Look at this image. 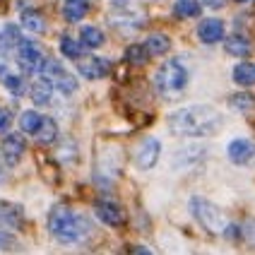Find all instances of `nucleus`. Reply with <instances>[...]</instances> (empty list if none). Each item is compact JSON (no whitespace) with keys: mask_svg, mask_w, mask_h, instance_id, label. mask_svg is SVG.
Here are the masks:
<instances>
[{"mask_svg":"<svg viewBox=\"0 0 255 255\" xmlns=\"http://www.w3.org/2000/svg\"><path fill=\"white\" fill-rule=\"evenodd\" d=\"M166 126L173 135L181 137H205V135H214L224 126V116L219 114L214 106H205V104H193L169 114Z\"/></svg>","mask_w":255,"mask_h":255,"instance_id":"1","label":"nucleus"},{"mask_svg":"<svg viewBox=\"0 0 255 255\" xmlns=\"http://www.w3.org/2000/svg\"><path fill=\"white\" fill-rule=\"evenodd\" d=\"M48 229L58 243H80L92 231L89 219L65 205H56L48 214Z\"/></svg>","mask_w":255,"mask_h":255,"instance_id":"2","label":"nucleus"},{"mask_svg":"<svg viewBox=\"0 0 255 255\" xmlns=\"http://www.w3.org/2000/svg\"><path fill=\"white\" fill-rule=\"evenodd\" d=\"M190 82V72L185 68L178 58H171V60H164L161 68L156 70L154 75V85L159 89L161 97L166 99H176L185 92V87Z\"/></svg>","mask_w":255,"mask_h":255,"instance_id":"3","label":"nucleus"},{"mask_svg":"<svg viewBox=\"0 0 255 255\" xmlns=\"http://www.w3.org/2000/svg\"><path fill=\"white\" fill-rule=\"evenodd\" d=\"M188 207H190V214L195 217V222L210 234H224V229L229 227V219L224 217V212L210 200L195 195V198H190Z\"/></svg>","mask_w":255,"mask_h":255,"instance_id":"4","label":"nucleus"},{"mask_svg":"<svg viewBox=\"0 0 255 255\" xmlns=\"http://www.w3.org/2000/svg\"><path fill=\"white\" fill-rule=\"evenodd\" d=\"M41 75L48 77V80L53 82V87H56L60 94H65V97H72V94L77 92V80H75V75H70V72L60 65V60H56V58H46Z\"/></svg>","mask_w":255,"mask_h":255,"instance_id":"5","label":"nucleus"},{"mask_svg":"<svg viewBox=\"0 0 255 255\" xmlns=\"http://www.w3.org/2000/svg\"><path fill=\"white\" fill-rule=\"evenodd\" d=\"M14 53H17V63H19V68H22L24 72H29V75H41L43 63H46V56H43V51L34 41L22 39Z\"/></svg>","mask_w":255,"mask_h":255,"instance_id":"6","label":"nucleus"},{"mask_svg":"<svg viewBox=\"0 0 255 255\" xmlns=\"http://www.w3.org/2000/svg\"><path fill=\"white\" fill-rule=\"evenodd\" d=\"M111 70H114V63L101 56L80 58V60H77V72H80L82 77H87V80H101V77L111 75Z\"/></svg>","mask_w":255,"mask_h":255,"instance_id":"7","label":"nucleus"},{"mask_svg":"<svg viewBox=\"0 0 255 255\" xmlns=\"http://www.w3.org/2000/svg\"><path fill=\"white\" fill-rule=\"evenodd\" d=\"M94 212L106 227H123L126 224V210L114 200H97Z\"/></svg>","mask_w":255,"mask_h":255,"instance_id":"8","label":"nucleus"},{"mask_svg":"<svg viewBox=\"0 0 255 255\" xmlns=\"http://www.w3.org/2000/svg\"><path fill=\"white\" fill-rule=\"evenodd\" d=\"M198 39H200V43H207V46H214V43L224 41V39H227L224 22L217 19V17H205L198 24Z\"/></svg>","mask_w":255,"mask_h":255,"instance_id":"9","label":"nucleus"},{"mask_svg":"<svg viewBox=\"0 0 255 255\" xmlns=\"http://www.w3.org/2000/svg\"><path fill=\"white\" fill-rule=\"evenodd\" d=\"M227 156H229V161H234V164H239V166L253 164L255 161V142L246 140V137L231 140L227 147Z\"/></svg>","mask_w":255,"mask_h":255,"instance_id":"10","label":"nucleus"},{"mask_svg":"<svg viewBox=\"0 0 255 255\" xmlns=\"http://www.w3.org/2000/svg\"><path fill=\"white\" fill-rule=\"evenodd\" d=\"M159 154H161V142L156 137H144L135 152V161L142 171H149L154 169V164L159 161Z\"/></svg>","mask_w":255,"mask_h":255,"instance_id":"11","label":"nucleus"},{"mask_svg":"<svg viewBox=\"0 0 255 255\" xmlns=\"http://www.w3.org/2000/svg\"><path fill=\"white\" fill-rule=\"evenodd\" d=\"M24 149H27L24 137L17 135V132L5 135V140H2V144H0V154H2V159H5V164H10V166H14V164L22 159Z\"/></svg>","mask_w":255,"mask_h":255,"instance_id":"12","label":"nucleus"},{"mask_svg":"<svg viewBox=\"0 0 255 255\" xmlns=\"http://www.w3.org/2000/svg\"><path fill=\"white\" fill-rule=\"evenodd\" d=\"M24 222V212L14 202H0V229H19Z\"/></svg>","mask_w":255,"mask_h":255,"instance_id":"13","label":"nucleus"},{"mask_svg":"<svg viewBox=\"0 0 255 255\" xmlns=\"http://www.w3.org/2000/svg\"><path fill=\"white\" fill-rule=\"evenodd\" d=\"M29 97H31V101H34L36 106L51 104V99H53V82H51L48 77L34 80V85H31V89H29Z\"/></svg>","mask_w":255,"mask_h":255,"instance_id":"14","label":"nucleus"},{"mask_svg":"<svg viewBox=\"0 0 255 255\" xmlns=\"http://www.w3.org/2000/svg\"><path fill=\"white\" fill-rule=\"evenodd\" d=\"M224 48H227L229 56L234 58H246L251 56V51H253V43L248 36H243V34H231L224 39Z\"/></svg>","mask_w":255,"mask_h":255,"instance_id":"15","label":"nucleus"},{"mask_svg":"<svg viewBox=\"0 0 255 255\" xmlns=\"http://www.w3.org/2000/svg\"><path fill=\"white\" fill-rule=\"evenodd\" d=\"M89 12V0H65L63 2V17L75 24V22H82Z\"/></svg>","mask_w":255,"mask_h":255,"instance_id":"16","label":"nucleus"},{"mask_svg":"<svg viewBox=\"0 0 255 255\" xmlns=\"http://www.w3.org/2000/svg\"><path fill=\"white\" fill-rule=\"evenodd\" d=\"M0 82L7 87V92H10L12 97H17V99L24 94V80L14 70H10L7 65H0Z\"/></svg>","mask_w":255,"mask_h":255,"instance_id":"17","label":"nucleus"},{"mask_svg":"<svg viewBox=\"0 0 255 255\" xmlns=\"http://www.w3.org/2000/svg\"><path fill=\"white\" fill-rule=\"evenodd\" d=\"M19 41H22V36H19L17 27L7 24V27L0 31V56H10L12 51H17Z\"/></svg>","mask_w":255,"mask_h":255,"instance_id":"18","label":"nucleus"},{"mask_svg":"<svg viewBox=\"0 0 255 255\" xmlns=\"http://www.w3.org/2000/svg\"><path fill=\"white\" fill-rule=\"evenodd\" d=\"M147 51H149V56H166L171 51V39L166 34H161V31H154V34H149L147 36Z\"/></svg>","mask_w":255,"mask_h":255,"instance_id":"19","label":"nucleus"},{"mask_svg":"<svg viewBox=\"0 0 255 255\" xmlns=\"http://www.w3.org/2000/svg\"><path fill=\"white\" fill-rule=\"evenodd\" d=\"M234 82L239 87H255V63L243 60L234 68Z\"/></svg>","mask_w":255,"mask_h":255,"instance_id":"20","label":"nucleus"},{"mask_svg":"<svg viewBox=\"0 0 255 255\" xmlns=\"http://www.w3.org/2000/svg\"><path fill=\"white\" fill-rule=\"evenodd\" d=\"M85 43L77 41L75 36H63L60 39V53L65 58H70V60H80V58L85 56Z\"/></svg>","mask_w":255,"mask_h":255,"instance_id":"21","label":"nucleus"},{"mask_svg":"<svg viewBox=\"0 0 255 255\" xmlns=\"http://www.w3.org/2000/svg\"><path fill=\"white\" fill-rule=\"evenodd\" d=\"M80 41L85 43L87 48H101L104 43H106V36H104V31H101L99 27H82V31H80Z\"/></svg>","mask_w":255,"mask_h":255,"instance_id":"22","label":"nucleus"},{"mask_svg":"<svg viewBox=\"0 0 255 255\" xmlns=\"http://www.w3.org/2000/svg\"><path fill=\"white\" fill-rule=\"evenodd\" d=\"M200 10H202L200 0H176V5H173V12L181 19H195L200 17Z\"/></svg>","mask_w":255,"mask_h":255,"instance_id":"23","label":"nucleus"},{"mask_svg":"<svg viewBox=\"0 0 255 255\" xmlns=\"http://www.w3.org/2000/svg\"><path fill=\"white\" fill-rule=\"evenodd\" d=\"M39 144H53L58 140V126L53 118H43L41 121V128H39V132L34 135Z\"/></svg>","mask_w":255,"mask_h":255,"instance_id":"24","label":"nucleus"},{"mask_svg":"<svg viewBox=\"0 0 255 255\" xmlns=\"http://www.w3.org/2000/svg\"><path fill=\"white\" fill-rule=\"evenodd\" d=\"M22 27L31 31V34H43L46 31V19L41 17V12L27 10V12H22Z\"/></svg>","mask_w":255,"mask_h":255,"instance_id":"25","label":"nucleus"},{"mask_svg":"<svg viewBox=\"0 0 255 255\" xmlns=\"http://www.w3.org/2000/svg\"><path fill=\"white\" fill-rule=\"evenodd\" d=\"M229 106H231L234 111H239V114H248V111L255 109V97L248 94V92H236V94L229 99Z\"/></svg>","mask_w":255,"mask_h":255,"instance_id":"26","label":"nucleus"},{"mask_svg":"<svg viewBox=\"0 0 255 255\" xmlns=\"http://www.w3.org/2000/svg\"><path fill=\"white\" fill-rule=\"evenodd\" d=\"M41 121H43L41 114H36V111H24V114H22V118H19V126H22V130H24V132H29V135H36V132H39V128H41Z\"/></svg>","mask_w":255,"mask_h":255,"instance_id":"27","label":"nucleus"},{"mask_svg":"<svg viewBox=\"0 0 255 255\" xmlns=\"http://www.w3.org/2000/svg\"><path fill=\"white\" fill-rule=\"evenodd\" d=\"M126 60L128 63H132V65H147V60H149V51H147V46L132 43V46L126 51Z\"/></svg>","mask_w":255,"mask_h":255,"instance_id":"28","label":"nucleus"},{"mask_svg":"<svg viewBox=\"0 0 255 255\" xmlns=\"http://www.w3.org/2000/svg\"><path fill=\"white\" fill-rule=\"evenodd\" d=\"M14 236L10 234V229H0V251H14Z\"/></svg>","mask_w":255,"mask_h":255,"instance_id":"29","label":"nucleus"},{"mask_svg":"<svg viewBox=\"0 0 255 255\" xmlns=\"http://www.w3.org/2000/svg\"><path fill=\"white\" fill-rule=\"evenodd\" d=\"M241 239H246L248 246L255 248V219H248V222L241 227Z\"/></svg>","mask_w":255,"mask_h":255,"instance_id":"30","label":"nucleus"},{"mask_svg":"<svg viewBox=\"0 0 255 255\" xmlns=\"http://www.w3.org/2000/svg\"><path fill=\"white\" fill-rule=\"evenodd\" d=\"M12 126V114L7 109H0V132H7Z\"/></svg>","mask_w":255,"mask_h":255,"instance_id":"31","label":"nucleus"},{"mask_svg":"<svg viewBox=\"0 0 255 255\" xmlns=\"http://www.w3.org/2000/svg\"><path fill=\"white\" fill-rule=\"evenodd\" d=\"M202 5H205L207 10H222V7L227 5V0H202Z\"/></svg>","mask_w":255,"mask_h":255,"instance_id":"32","label":"nucleus"},{"mask_svg":"<svg viewBox=\"0 0 255 255\" xmlns=\"http://www.w3.org/2000/svg\"><path fill=\"white\" fill-rule=\"evenodd\" d=\"M5 181V169H2V164H0V183Z\"/></svg>","mask_w":255,"mask_h":255,"instance_id":"33","label":"nucleus"},{"mask_svg":"<svg viewBox=\"0 0 255 255\" xmlns=\"http://www.w3.org/2000/svg\"><path fill=\"white\" fill-rule=\"evenodd\" d=\"M116 2H118V5H123V2H126V0H116Z\"/></svg>","mask_w":255,"mask_h":255,"instance_id":"34","label":"nucleus"},{"mask_svg":"<svg viewBox=\"0 0 255 255\" xmlns=\"http://www.w3.org/2000/svg\"><path fill=\"white\" fill-rule=\"evenodd\" d=\"M236 2H248V0H236Z\"/></svg>","mask_w":255,"mask_h":255,"instance_id":"35","label":"nucleus"}]
</instances>
